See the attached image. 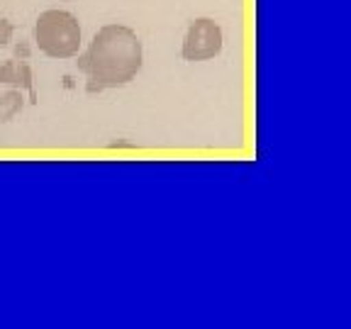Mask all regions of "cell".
Masks as SVG:
<instances>
[{
    "mask_svg": "<svg viewBox=\"0 0 351 329\" xmlns=\"http://www.w3.org/2000/svg\"><path fill=\"white\" fill-rule=\"evenodd\" d=\"M222 49H225V34L219 22H215L213 17H197L191 22L181 44L183 61H210L222 54Z\"/></svg>",
    "mask_w": 351,
    "mask_h": 329,
    "instance_id": "cell-3",
    "label": "cell"
},
{
    "mask_svg": "<svg viewBox=\"0 0 351 329\" xmlns=\"http://www.w3.org/2000/svg\"><path fill=\"white\" fill-rule=\"evenodd\" d=\"M22 108H25V98H22L20 88L8 90V93L0 98V127L5 125V122H10Z\"/></svg>",
    "mask_w": 351,
    "mask_h": 329,
    "instance_id": "cell-5",
    "label": "cell"
},
{
    "mask_svg": "<svg viewBox=\"0 0 351 329\" xmlns=\"http://www.w3.org/2000/svg\"><path fill=\"white\" fill-rule=\"evenodd\" d=\"M34 42L49 59H73L81 49V22L69 10H44L34 22Z\"/></svg>",
    "mask_w": 351,
    "mask_h": 329,
    "instance_id": "cell-2",
    "label": "cell"
},
{
    "mask_svg": "<svg viewBox=\"0 0 351 329\" xmlns=\"http://www.w3.org/2000/svg\"><path fill=\"white\" fill-rule=\"evenodd\" d=\"M12 34H15L12 22H8V17H3V12H0V47H3V44H10Z\"/></svg>",
    "mask_w": 351,
    "mask_h": 329,
    "instance_id": "cell-6",
    "label": "cell"
},
{
    "mask_svg": "<svg viewBox=\"0 0 351 329\" xmlns=\"http://www.w3.org/2000/svg\"><path fill=\"white\" fill-rule=\"evenodd\" d=\"M76 64L86 76V93L95 95L127 86L144 66L142 39L127 25H105L95 32L86 54L78 56Z\"/></svg>",
    "mask_w": 351,
    "mask_h": 329,
    "instance_id": "cell-1",
    "label": "cell"
},
{
    "mask_svg": "<svg viewBox=\"0 0 351 329\" xmlns=\"http://www.w3.org/2000/svg\"><path fill=\"white\" fill-rule=\"evenodd\" d=\"M0 83H8V86H17L22 90L29 93V103L37 105V90H34V76H32V66L27 64V56H12L5 64L0 66Z\"/></svg>",
    "mask_w": 351,
    "mask_h": 329,
    "instance_id": "cell-4",
    "label": "cell"
}]
</instances>
